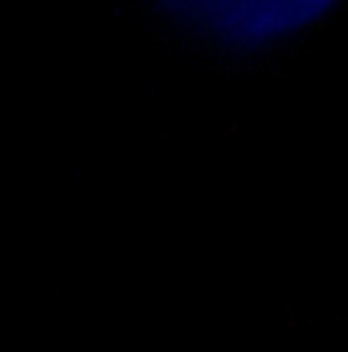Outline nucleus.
<instances>
[{
    "instance_id": "nucleus-1",
    "label": "nucleus",
    "mask_w": 348,
    "mask_h": 352,
    "mask_svg": "<svg viewBox=\"0 0 348 352\" xmlns=\"http://www.w3.org/2000/svg\"><path fill=\"white\" fill-rule=\"evenodd\" d=\"M180 12L197 16L234 37H262L316 16L328 0H173Z\"/></svg>"
}]
</instances>
